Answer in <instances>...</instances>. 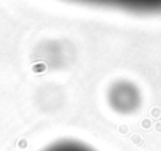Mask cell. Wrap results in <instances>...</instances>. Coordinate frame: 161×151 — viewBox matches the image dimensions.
<instances>
[{
  "label": "cell",
  "mask_w": 161,
  "mask_h": 151,
  "mask_svg": "<svg viewBox=\"0 0 161 151\" xmlns=\"http://www.w3.org/2000/svg\"><path fill=\"white\" fill-rule=\"evenodd\" d=\"M93 6L119 9L131 13H158L161 11V0H72Z\"/></svg>",
  "instance_id": "1"
},
{
  "label": "cell",
  "mask_w": 161,
  "mask_h": 151,
  "mask_svg": "<svg viewBox=\"0 0 161 151\" xmlns=\"http://www.w3.org/2000/svg\"><path fill=\"white\" fill-rule=\"evenodd\" d=\"M41 151H96V150L75 140H61L45 147Z\"/></svg>",
  "instance_id": "2"
}]
</instances>
